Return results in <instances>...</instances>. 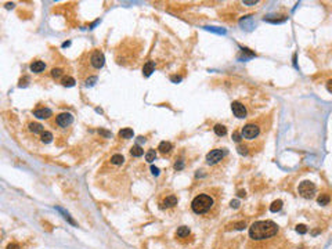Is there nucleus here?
Wrapping results in <instances>:
<instances>
[{
    "instance_id": "1",
    "label": "nucleus",
    "mask_w": 332,
    "mask_h": 249,
    "mask_svg": "<svg viewBox=\"0 0 332 249\" xmlns=\"http://www.w3.org/2000/svg\"><path fill=\"white\" fill-rule=\"evenodd\" d=\"M104 62H105V58H104L101 50L94 49L90 50V51H86L79 60L80 78L86 79V82L92 78H96V76H92V74L101 69L104 66Z\"/></svg>"
},
{
    "instance_id": "2",
    "label": "nucleus",
    "mask_w": 332,
    "mask_h": 249,
    "mask_svg": "<svg viewBox=\"0 0 332 249\" xmlns=\"http://www.w3.org/2000/svg\"><path fill=\"white\" fill-rule=\"evenodd\" d=\"M277 232H278V226L271 220L255 221V223L249 227V237L252 238V240H256V241L271 238V237H274Z\"/></svg>"
},
{
    "instance_id": "3",
    "label": "nucleus",
    "mask_w": 332,
    "mask_h": 249,
    "mask_svg": "<svg viewBox=\"0 0 332 249\" xmlns=\"http://www.w3.org/2000/svg\"><path fill=\"white\" fill-rule=\"evenodd\" d=\"M216 205L213 195L209 194H198L191 202V209L197 215H208L212 212V209Z\"/></svg>"
},
{
    "instance_id": "4",
    "label": "nucleus",
    "mask_w": 332,
    "mask_h": 249,
    "mask_svg": "<svg viewBox=\"0 0 332 249\" xmlns=\"http://www.w3.org/2000/svg\"><path fill=\"white\" fill-rule=\"evenodd\" d=\"M261 132V127L259 123H255V122H250V123H246L241 130V134H242V138H245L246 141H255L256 138H259Z\"/></svg>"
},
{
    "instance_id": "5",
    "label": "nucleus",
    "mask_w": 332,
    "mask_h": 249,
    "mask_svg": "<svg viewBox=\"0 0 332 249\" xmlns=\"http://www.w3.org/2000/svg\"><path fill=\"white\" fill-rule=\"evenodd\" d=\"M73 123V116L69 112H62V114L57 115L53 125L55 126L54 129L57 130H66L68 127H71V125Z\"/></svg>"
},
{
    "instance_id": "6",
    "label": "nucleus",
    "mask_w": 332,
    "mask_h": 249,
    "mask_svg": "<svg viewBox=\"0 0 332 249\" xmlns=\"http://www.w3.org/2000/svg\"><path fill=\"white\" fill-rule=\"evenodd\" d=\"M227 155V149L226 148H216V149H212V151L209 152V154L206 155V163L213 166L216 163H219L224 159V157Z\"/></svg>"
},
{
    "instance_id": "7",
    "label": "nucleus",
    "mask_w": 332,
    "mask_h": 249,
    "mask_svg": "<svg viewBox=\"0 0 332 249\" xmlns=\"http://www.w3.org/2000/svg\"><path fill=\"white\" fill-rule=\"evenodd\" d=\"M316 185H314V183H311V181H302L300 184H299V188H298V191H299V194H300V197H303V198H306V199H311L314 197V194H316Z\"/></svg>"
},
{
    "instance_id": "8",
    "label": "nucleus",
    "mask_w": 332,
    "mask_h": 249,
    "mask_svg": "<svg viewBox=\"0 0 332 249\" xmlns=\"http://www.w3.org/2000/svg\"><path fill=\"white\" fill-rule=\"evenodd\" d=\"M177 202H179V199H177L176 195L167 194V195H162V197L158 199V206H159V209H162V210H167V209H172V208L176 206Z\"/></svg>"
},
{
    "instance_id": "9",
    "label": "nucleus",
    "mask_w": 332,
    "mask_h": 249,
    "mask_svg": "<svg viewBox=\"0 0 332 249\" xmlns=\"http://www.w3.org/2000/svg\"><path fill=\"white\" fill-rule=\"evenodd\" d=\"M231 109H233V114L235 115L237 118L242 119V118H245V116H246V108L241 101H233V102H231Z\"/></svg>"
},
{
    "instance_id": "10",
    "label": "nucleus",
    "mask_w": 332,
    "mask_h": 249,
    "mask_svg": "<svg viewBox=\"0 0 332 249\" xmlns=\"http://www.w3.org/2000/svg\"><path fill=\"white\" fill-rule=\"evenodd\" d=\"M26 129H28V130L31 132L33 136L42 134V133L45 132V127H43V126L40 125V123H38V122H29V123L26 125Z\"/></svg>"
},
{
    "instance_id": "11",
    "label": "nucleus",
    "mask_w": 332,
    "mask_h": 249,
    "mask_svg": "<svg viewBox=\"0 0 332 249\" xmlns=\"http://www.w3.org/2000/svg\"><path fill=\"white\" fill-rule=\"evenodd\" d=\"M33 115L39 119H49L50 116L53 115V112L50 111L49 108H38V109L33 111Z\"/></svg>"
},
{
    "instance_id": "12",
    "label": "nucleus",
    "mask_w": 332,
    "mask_h": 249,
    "mask_svg": "<svg viewBox=\"0 0 332 249\" xmlns=\"http://www.w3.org/2000/svg\"><path fill=\"white\" fill-rule=\"evenodd\" d=\"M31 71L35 72V74H40V72H43L46 69V64L43 61H39V60H36V61H33L31 64Z\"/></svg>"
},
{
    "instance_id": "13",
    "label": "nucleus",
    "mask_w": 332,
    "mask_h": 249,
    "mask_svg": "<svg viewBox=\"0 0 332 249\" xmlns=\"http://www.w3.org/2000/svg\"><path fill=\"white\" fill-rule=\"evenodd\" d=\"M159 152L161 154H163V155H167V154H170L172 152V149H173V145H172V143H169V141H162L159 144Z\"/></svg>"
},
{
    "instance_id": "14",
    "label": "nucleus",
    "mask_w": 332,
    "mask_h": 249,
    "mask_svg": "<svg viewBox=\"0 0 332 249\" xmlns=\"http://www.w3.org/2000/svg\"><path fill=\"white\" fill-rule=\"evenodd\" d=\"M154 68H155V64H154V61L145 62V64H144V66H143V74H144V76H150L154 72Z\"/></svg>"
},
{
    "instance_id": "15",
    "label": "nucleus",
    "mask_w": 332,
    "mask_h": 249,
    "mask_svg": "<svg viewBox=\"0 0 332 249\" xmlns=\"http://www.w3.org/2000/svg\"><path fill=\"white\" fill-rule=\"evenodd\" d=\"M190 228L188 227H186V226H182V227H179L177 228V231H176V237H179V238H186V237H188L190 235Z\"/></svg>"
},
{
    "instance_id": "16",
    "label": "nucleus",
    "mask_w": 332,
    "mask_h": 249,
    "mask_svg": "<svg viewBox=\"0 0 332 249\" xmlns=\"http://www.w3.org/2000/svg\"><path fill=\"white\" fill-rule=\"evenodd\" d=\"M53 134L50 132H47V130H45L42 133V134H40V141L43 143V144H49V143H51L53 141Z\"/></svg>"
},
{
    "instance_id": "17",
    "label": "nucleus",
    "mask_w": 332,
    "mask_h": 249,
    "mask_svg": "<svg viewBox=\"0 0 332 249\" xmlns=\"http://www.w3.org/2000/svg\"><path fill=\"white\" fill-rule=\"evenodd\" d=\"M213 130L214 133H216L217 136H226L227 134V127L224 125H220V123H217V125H214V127H213Z\"/></svg>"
},
{
    "instance_id": "18",
    "label": "nucleus",
    "mask_w": 332,
    "mask_h": 249,
    "mask_svg": "<svg viewBox=\"0 0 332 249\" xmlns=\"http://www.w3.org/2000/svg\"><path fill=\"white\" fill-rule=\"evenodd\" d=\"M143 154H144V149L140 147V145H133L132 149H130V155H132V157L140 158Z\"/></svg>"
},
{
    "instance_id": "19",
    "label": "nucleus",
    "mask_w": 332,
    "mask_h": 249,
    "mask_svg": "<svg viewBox=\"0 0 332 249\" xmlns=\"http://www.w3.org/2000/svg\"><path fill=\"white\" fill-rule=\"evenodd\" d=\"M123 161H125V158H123V155H120V154H115V155H112V157H111V163L115 165V166L122 165Z\"/></svg>"
},
{
    "instance_id": "20",
    "label": "nucleus",
    "mask_w": 332,
    "mask_h": 249,
    "mask_svg": "<svg viewBox=\"0 0 332 249\" xmlns=\"http://www.w3.org/2000/svg\"><path fill=\"white\" fill-rule=\"evenodd\" d=\"M281 208H282V201H281V199H277V201H274L273 204L270 205V210L273 212V213H276V212H280Z\"/></svg>"
},
{
    "instance_id": "21",
    "label": "nucleus",
    "mask_w": 332,
    "mask_h": 249,
    "mask_svg": "<svg viewBox=\"0 0 332 249\" xmlns=\"http://www.w3.org/2000/svg\"><path fill=\"white\" fill-rule=\"evenodd\" d=\"M133 134H134V133H133V130L132 129H129V127H126V129H122V130L119 132V136L122 138H132L133 137Z\"/></svg>"
},
{
    "instance_id": "22",
    "label": "nucleus",
    "mask_w": 332,
    "mask_h": 249,
    "mask_svg": "<svg viewBox=\"0 0 332 249\" xmlns=\"http://www.w3.org/2000/svg\"><path fill=\"white\" fill-rule=\"evenodd\" d=\"M329 201H331V197L328 194H321L320 197L317 198V202L320 205H323V206H325V205H328L329 204Z\"/></svg>"
},
{
    "instance_id": "23",
    "label": "nucleus",
    "mask_w": 332,
    "mask_h": 249,
    "mask_svg": "<svg viewBox=\"0 0 332 249\" xmlns=\"http://www.w3.org/2000/svg\"><path fill=\"white\" fill-rule=\"evenodd\" d=\"M61 83H62V86H66V87H71V86L75 85V79L71 78V76H64V78L61 79Z\"/></svg>"
},
{
    "instance_id": "24",
    "label": "nucleus",
    "mask_w": 332,
    "mask_h": 249,
    "mask_svg": "<svg viewBox=\"0 0 332 249\" xmlns=\"http://www.w3.org/2000/svg\"><path fill=\"white\" fill-rule=\"evenodd\" d=\"M50 74H51V76L54 79H60L64 75V71H62V68H53Z\"/></svg>"
},
{
    "instance_id": "25",
    "label": "nucleus",
    "mask_w": 332,
    "mask_h": 249,
    "mask_svg": "<svg viewBox=\"0 0 332 249\" xmlns=\"http://www.w3.org/2000/svg\"><path fill=\"white\" fill-rule=\"evenodd\" d=\"M155 157H156V152H155V149H150L148 152L145 154V161L147 162H152V161H155Z\"/></svg>"
},
{
    "instance_id": "26",
    "label": "nucleus",
    "mask_w": 332,
    "mask_h": 249,
    "mask_svg": "<svg viewBox=\"0 0 332 249\" xmlns=\"http://www.w3.org/2000/svg\"><path fill=\"white\" fill-rule=\"evenodd\" d=\"M296 231L299 232V234H306V232H307V227L304 224H298L296 226Z\"/></svg>"
},
{
    "instance_id": "27",
    "label": "nucleus",
    "mask_w": 332,
    "mask_h": 249,
    "mask_svg": "<svg viewBox=\"0 0 332 249\" xmlns=\"http://www.w3.org/2000/svg\"><path fill=\"white\" fill-rule=\"evenodd\" d=\"M234 226H235V228H237V230H244V228L246 227L245 221H240V223H237V224H234Z\"/></svg>"
},
{
    "instance_id": "28",
    "label": "nucleus",
    "mask_w": 332,
    "mask_h": 249,
    "mask_svg": "<svg viewBox=\"0 0 332 249\" xmlns=\"http://www.w3.org/2000/svg\"><path fill=\"white\" fill-rule=\"evenodd\" d=\"M184 168V163L182 161H179V162H176V163H174V169H176V170H182V169Z\"/></svg>"
},
{
    "instance_id": "29",
    "label": "nucleus",
    "mask_w": 332,
    "mask_h": 249,
    "mask_svg": "<svg viewBox=\"0 0 332 249\" xmlns=\"http://www.w3.org/2000/svg\"><path fill=\"white\" fill-rule=\"evenodd\" d=\"M151 172H152V174H155V176L159 174V169L155 168V166H151Z\"/></svg>"
},
{
    "instance_id": "30",
    "label": "nucleus",
    "mask_w": 332,
    "mask_h": 249,
    "mask_svg": "<svg viewBox=\"0 0 332 249\" xmlns=\"http://www.w3.org/2000/svg\"><path fill=\"white\" fill-rule=\"evenodd\" d=\"M233 137H234V140H235L237 143H240V141H241V137H242V134L240 136V134H238V133L235 132V133H234V136H233Z\"/></svg>"
},
{
    "instance_id": "31",
    "label": "nucleus",
    "mask_w": 332,
    "mask_h": 249,
    "mask_svg": "<svg viewBox=\"0 0 332 249\" xmlns=\"http://www.w3.org/2000/svg\"><path fill=\"white\" fill-rule=\"evenodd\" d=\"M230 205H231V208L237 209L238 206H240V202H238V201H231V204H230Z\"/></svg>"
},
{
    "instance_id": "32",
    "label": "nucleus",
    "mask_w": 332,
    "mask_h": 249,
    "mask_svg": "<svg viewBox=\"0 0 332 249\" xmlns=\"http://www.w3.org/2000/svg\"><path fill=\"white\" fill-rule=\"evenodd\" d=\"M7 249H19V245L18 244H10Z\"/></svg>"
},
{
    "instance_id": "33",
    "label": "nucleus",
    "mask_w": 332,
    "mask_h": 249,
    "mask_svg": "<svg viewBox=\"0 0 332 249\" xmlns=\"http://www.w3.org/2000/svg\"><path fill=\"white\" fill-rule=\"evenodd\" d=\"M327 89H328V91L332 93V80H328L327 83Z\"/></svg>"
},
{
    "instance_id": "34",
    "label": "nucleus",
    "mask_w": 332,
    "mask_h": 249,
    "mask_svg": "<svg viewBox=\"0 0 332 249\" xmlns=\"http://www.w3.org/2000/svg\"><path fill=\"white\" fill-rule=\"evenodd\" d=\"M242 3H244V4H246V6H255L257 2H256V0H255V2H246V0H245V2H242Z\"/></svg>"
},
{
    "instance_id": "35",
    "label": "nucleus",
    "mask_w": 332,
    "mask_h": 249,
    "mask_svg": "<svg viewBox=\"0 0 332 249\" xmlns=\"http://www.w3.org/2000/svg\"><path fill=\"white\" fill-rule=\"evenodd\" d=\"M172 80L173 82H179V80H182V78H180V76H172Z\"/></svg>"
},
{
    "instance_id": "36",
    "label": "nucleus",
    "mask_w": 332,
    "mask_h": 249,
    "mask_svg": "<svg viewBox=\"0 0 332 249\" xmlns=\"http://www.w3.org/2000/svg\"><path fill=\"white\" fill-rule=\"evenodd\" d=\"M238 197H245V191H240L238 192Z\"/></svg>"
}]
</instances>
